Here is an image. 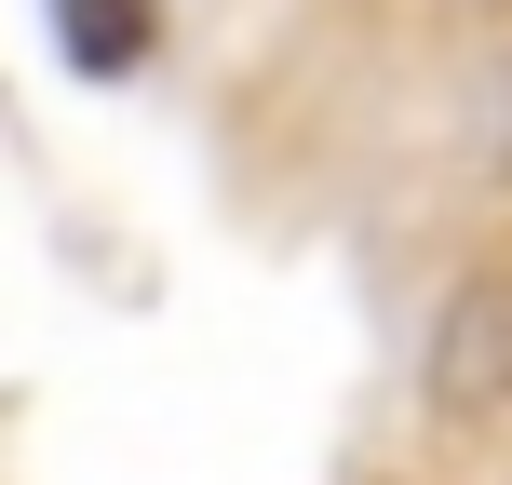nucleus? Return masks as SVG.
I'll list each match as a JSON object with an SVG mask.
<instances>
[{
	"instance_id": "obj_1",
	"label": "nucleus",
	"mask_w": 512,
	"mask_h": 485,
	"mask_svg": "<svg viewBox=\"0 0 512 485\" xmlns=\"http://www.w3.org/2000/svg\"><path fill=\"white\" fill-rule=\"evenodd\" d=\"M418 405L445 432H499L512 418V270H459L432 297V337H418Z\"/></svg>"
},
{
	"instance_id": "obj_2",
	"label": "nucleus",
	"mask_w": 512,
	"mask_h": 485,
	"mask_svg": "<svg viewBox=\"0 0 512 485\" xmlns=\"http://www.w3.org/2000/svg\"><path fill=\"white\" fill-rule=\"evenodd\" d=\"M41 14H54V54L81 81H135L162 54V0H41Z\"/></svg>"
},
{
	"instance_id": "obj_3",
	"label": "nucleus",
	"mask_w": 512,
	"mask_h": 485,
	"mask_svg": "<svg viewBox=\"0 0 512 485\" xmlns=\"http://www.w3.org/2000/svg\"><path fill=\"white\" fill-rule=\"evenodd\" d=\"M499 95H512V68H499ZM499 162H512V122H499Z\"/></svg>"
}]
</instances>
